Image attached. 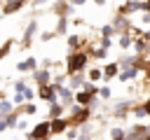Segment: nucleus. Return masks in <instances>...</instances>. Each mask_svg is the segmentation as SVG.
<instances>
[{
	"label": "nucleus",
	"mask_w": 150,
	"mask_h": 140,
	"mask_svg": "<svg viewBox=\"0 0 150 140\" xmlns=\"http://www.w3.org/2000/svg\"><path fill=\"white\" fill-rule=\"evenodd\" d=\"M84 65H87V54H84V51H75V54L68 56L66 72H68V75H77L80 70H84Z\"/></svg>",
	"instance_id": "f257e3e1"
},
{
	"label": "nucleus",
	"mask_w": 150,
	"mask_h": 140,
	"mask_svg": "<svg viewBox=\"0 0 150 140\" xmlns=\"http://www.w3.org/2000/svg\"><path fill=\"white\" fill-rule=\"evenodd\" d=\"M138 9H141V12H148V2H145V0H143V2H141V0H127L124 5H120V14H122V16H127V14H131V12H138Z\"/></svg>",
	"instance_id": "f03ea898"
},
{
	"label": "nucleus",
	"mask_w": 150,
	"mask_h": 140,
	"mask_svg": "<svg viewBox=\"0 0 150 140\" xmlns=\"http://www.w3.org/2000/svg\"><path fill=\"white\" fill-rule=\"evenodd\" d=\"M49 133H52V121H40V124L33 128L30 138H33V140H47Z\"/></svg>",
	"instance_id": "7ed1b4c3"
},
{
	"label": "nucleus",
	"mask_w": 150,
	"mask_h": 140,
	"mask_svg": "<svg viewBox=\"0 0 150 140\" xmlns=\"http://www.w3.org/2000/svg\"><path fill=\"white\" fill-rule=\"evenodd\" d=\"M40 98L54 105V100H56V89H54V86H42V89H40Z\"/></svg>",
	"instance_id": "20e7f679"
},
{
	"label": "nucleus",
	"mask_w": 150,
	"mask_h": 140,
	"mask_svg": "<svg viewBox=\"0 0 150 140\" xmlns=\"http://www.w3.org/2000/svg\"><path fill=\"white\" fill-rule=\"evenodd\" d=\"M75 100H77V105H84V107H87V105H91V103H94V96H91V93H87V91H80V93L75 96Z\"/></svg>",
	"instance_id": "39448f33"
},
{
	"label": "nucleus",
	"mask_w": 150,
	"mask_h": 140,
	"mask_svg": "<svg viewBox=\"0 0 150 140\" xmlns=\"http://www.w3.org/2000/svg\"><path fill=\"white\" fill-rule=\"evenodd\" d=\"M84 119H89V110H87V107H84V110H77V107H75V110H73V124H82Z\"/></svg>",
	"instance_id": "423d86ee"
},
{
	"label": "nucleus",
	"mask_w": 150,
	"mask_h": 140,
	"mask_svg": "<svg viewBox=\"0 0 150 140\" xmlns=\"http://www.w3.org/2000/svg\"><path fill=\"white\" fill-rule=\"evenodd\" d=\"M66 126H68L66 119H52V133H61L66 131Z\"/></svg>",
	"instance_id": "0eeeda50"
},
{
	"label": "nucleus",
	"mask_w": 150,
	"mask_h": 140,
	"mask_svg": "<svg viewBox=\"0 0 150 140\" xmlns=\"http://www.w3.org/2000/svg\"><path fill=\"white\" fill-rule=\"evenodd\" d=\"M35 79H38V84L47 86V84H49V72H47V70H35Z\"/></svg>",
	"instance_id": "6e6552de"
},
{
	"label": "nucleus",
	"mask_w": 150,
	"mask_h": 140,
	"mask_svg": "<svg viewBox=\"0 0 150 140\" xmlns=\"http://www.w3.org/2000/svg\"><path fill=\"white\" fill-rule=\"evenodd\" d=\"M136 75H138V68H129V70L120 72V82H127V79H131V77H136Z\"/></svg>",
	"instance_id": "1a4fd4ad"
},
{
	"label": "nucleus",
	"mask_w": 150,
	"mask_h": 140,
	"mask_svg": "<svg viewBox=\"0 0 150 140\" xmlns=\"http://www.w3.org/2000/svg\"><path fill=\"white\" fill-rule=\"evenodd\" d=\"M127 26H129V21H127V16H122V14H120V16L115 19V23H112L115 30H122V28H127Z\"/></svg>",
	"instance_id": "9d476101"
},
{
	"label": "nucleus",
	"mask_w": 150,
	"mask_h": 140,
	"mask_svg": "<svg viewBox=\"0 0 150 140\" xmlns=\"http://www.w3.org/2000/svg\"><path fill=\"white\" fill-rule=\"evenodd\" d=\"M134 49H136L138 54H143V51H148V42L143 40V35H141V37H138V40L134 42Z\"/></svg>",
	"instance_id": "9b49d317"
},
{
	"label": "nucleus",
	"mask_w": 150,
	"mask_h": 140,
	"mask_svg": "<svg viewBox=\"0 0 150 140\" xmlns=\"http://www.w3.org/2000/svg\"><path fill=\"white\" fill-rule=\"evenodd\" d=\"M35 65H38V61L35 58H28V61L19 63V70H35Z\"/></svg>",
	"instance_id": "f8f14e48"
},
{
	"label": "nucleus",
	"mask_w": 150,
	"mask_h": 140,
	"mask_svg": "<svg viewBox=\"0 0 150 140\" xmlns=\"http://www.w3.org/2000/svg\"><path fill=\"white\" fill-rule=\"evenodd\" d=\"M117 68H120L117 63H108V65L103 68V75H105V77H112V75H117Z\"/></svg>",
	"instance_id": "ddd939ff"
},
{
	"label": "nucleus",
	"mask_w": 150,
	"mask_h": 140,
	"mask_svg": "<svg viewBox=\"0 0 150 140\" xmlns=\"http://www.w3.org/2000/svg\"><path fill=\"white\" fill-rule=\"evenodd\" d=\"M120 47H122V49H129V47H131V37H129L127 33L120 35Z\"/></svg>",
	"instance_id": "4468645a"
},
{
	"label": "nucleus",
	"mask_w": 150,
	"mask_h": 140,
	"mask_svg": "<svg viewBox=\"0 0 150 140\" xmlns=\"http://www.w3.org/2000/svg\"><path fill=\"white\" fill-rule=\"evenodd\" d=\"M68 47H70V49H77V47H80V37H77V35H70V37H68Z\"/></svg>",
	"instance_id": "2eb2a0df"
},
{
	"label": "nucleus",
	"mask_w": 150,
	"mask_h": 140,
	"mask_svg": "<svg viewBox=\"0 0 150 140\" xmlns=\"http://www.w3.org/2000/svg\"><path fill=\"white\" fill-rule=\"evenodd\" d=\"M101 75H103V72H101L98 68H94V70H89V79H91V82H96V79H101Z\"/></svg>",
	"instance_id": "dca6fc26"
},
{
	"label": "nucleus",
	"mask_w": 150,
	"mask_h": 140,
	"mask_svg": "<svg viewBox=\"0 0 150 140\" xmlns=\"http://www.w3.org/2000/svg\"><path fill=\"white\" fill-rule=\"evenodd\" d=\"M49 114H52V119H59V117H61V105H52Z\"/></svg>",
	"instance_id": "f3484780"
},
{
	"label": "nucleus",
	"mask_w": 150,
	"mask_h": 140,
	"mask_svg": "<svg viewBox=\"0 0 150 140\" xmlns=\"http://www.w3.org/2000/svg\"><path fill=\"white\" fill-rule=\"evenodd\" d=\"M101 33H103V37H110V35L115 33V28H112V26H103V28H101Z\"/></svg>",
	"instance_id": "a211bd4d"
},
{
	"label": "nucleus",
	"mask_w": 150,
	"mask_h": 140,
	"mask_svg": "<svg viewBox=\"0 0 150 140\" xmlns=\"http://www.w3.org/2000/svg\"><path fill=\"white\" fill-rule=\"evenodd\" d=\"M80 84H82V77H80V75H75V77H73V82H70V86H73V89H77Z\"/></svg>",
	"instance_id": "6ab92c4d"
},
{
	"label": "nucleus",
	"mask_w": 150,
	"mask_h": 140,
	"mask_svg": "<svg viewBox=\"0 0 150 140\" xmlns=\"http://www.w3.org/2000/svg\"><path fill=\"white\" fill-rule=\"evenodd\" d=\"M84 91H87V93H91V96H94V93H96V86H94V84H91V82H87V84H84Z\"/></svg>",
	"instance_id": "aec40b11"
},
{
	"label": "nucleus",
	"mask_w": 150,
	"mask_h": 140,
	"mask_svg": "<svg viewBox=\"0 0 150 140\" xmlns=\"http://www.w3.org/2000/svg\"><path fill=\"white\" fill-rule=\"evenodd\" d=\"M127 110V103H120V105H115V114H122Z\"/></svg>",
	"instance_id": "412c9836"
},
{
	"label": "nucleus",
	"mask_w": 150,
	"mask_h": 140,
	"mask_svg": "<svg viewBox=\"0 0 150 140\" xmlns=\"http://www.w3.org/2000/svg\"><path fill=\"white\" fill-rule=\"evenodd\" d=\"M110 44H112V42H110V37H103V40H101V49H108Z\"/></svg>",
	"instance_id": "4be33fe9"
},
{
	"label": "nucleus",
	"mask_w": 150,
	"mask_h": 140,
	"mask_svg": "<svg viewBox=\"0 0 150 140\" xmlns=\"http://www.w3.org/2000/svg\"><path fill=\"white\" fill-rule=\"evenodd\" d=\"M9 110H12V105H9V103H5V100H2V103H0V112H9Z\"/></svg>",
	"instance_id": "5701e85b"
},
{
	"label": "nucleus",
	"mask_w": 150,
	"mask_h": 140,
	"mask_svg": "<svg viewBox=\"0 0 150 140\" xmlns=\"http://www.w3.org/2000/svg\"><path fill=\"white\" fill-rule=\"evenodd\" d=\"M63 30H66V19H61V21H59V28H56V33H63Z\"/></svg>",
	"instance_id": "b1692460"
},
{
	"label": "nucleus",
	"mask_w": 150,
	"mask_h": 140,
	"mask_svg": "<svg viewBox=\"0 0 150 140\" xmlns=\"http://www.w3.org/2000/svg\"><path fill=\"white\" fill-rule=\"evenodd\" d=\"M98 93H101V98H110V89H105V86H103Z\"/></svg>",
	"instance_id": "393cba45"
},
{
	"label": "nucleus",
	"mask_w": 150,
	"mask_h": 140,
	"mask_svg": "<svg viewBox=\"0 0 150 140\" xmlns=\"http://www.w3.org/2000/svg\"><path fill=\"white\" fill-rule=\"evenodd\" d=\"M9 47H12V42H7V44H5V47H2V49H0V58H2V56H5V54H7V51H9Z\"/></svg>",
	"instance_id": "a878e982"
},
{
	"label": "nucleus",
	"mask_w": 150,
	"mask_h": 140,
	"mask_svg": "<svg viewBox=\"0 0 150 140\" xmlns=\"http://www.w3.org/2000/svg\"><path fill=\"white\" fill-rule=\"evenodd\" d=\"M14 124H16V117H14V114H12V117H7V126H14Z\"/></svg>",
	"instance_id": "bb28decb"
},
{
	"label": "nucleus",
	"mask_w": 150,
	"mask_h": 140,
	"mask_svg": "<svg viewBox=\"0 0 150 140\" xmlns=\"http://www.w3.org/2000/svg\"><path fill=\"white\" fill-rule=\"evenodd\" d=\"M143 107H145V112L150 114V100H145V105H143Z\"/></svg>",
	"instance_id": "cd10ccee"
},
{
	"label": "nucleus",
	"mask_w": 150,
	"mask_h": 140,
	"mask_svg": "<svg viewBox=\"0 0 150 140\" xmlns=\"http://www.w3.org/2000/svg\"><path fill=\"white\" fill-rule=\"evenodd\" d=\"M77 140H91V138H89V135H84V133H82V135H80V138H77Z\"/></svg>",
	"instance_id": "c85d7f7f"
},
{
	"label": "nucleus",
	"mask_w": 150,
	"mask_h": 140,
	"mask_svg": "<svg viewBox=\"0 0 150 140\" xmlns=\"http://www.w3.org/2000/svg\"><path fill=\"white\" fill-rule=\"evenodd\" d=\"M2 128H7V121H0V131H2Z\"/></svg>",
	"instance_id": "c756f323"
},
{
	"label": "nucleus",
	"mask_w": 150,
	"mask_h": 140,
	"mask_svg": "<svg viewBox=\"0 0 150 140\" xmlns=\"http://www.w3.org/2000/svg\"><path fill=\"white\" fill-rule=\"evenodd\" d=\"M82 2H84V0H73V5H82Z\"/></svg>",
	"instance_id": "7c9ffc66"
},
{
	"label": "nucleus",
	"mask_w": 150,
	"mask_h": 140,
	"mask_svg": "<svg viewBox=\"0 0 150 140\" xmlns=\"http://www.w3.org/2000/svg\"><path fill=\"white\" fill-rule=\"evenodd\" d=\"M94 2H96V5H103V2H105V0H94Z\"/></svg>",
	"instance_id": "2f4dec72"
},
{
	"label": "nucleus",
	"mask_w": 150,
	"mask_h": 140,
	"mask_svg": "<svg viewBox=\"0 0 150 140\" xmlns=\"http://www.w3.org/2000/svg\"><path fill=\"white\" fill-rule=\"evenodd\" d=\"M145 2H148V12H150V0H145Z\"/></svg>",
	"instance_id": "473e14b6"
},
{
	"label": "nucleus",
	"mask_w": 150,
	"mask_h": 140,
	"mask_svg": "<svg viewBox=\"0 0 150 140\" xmlns=\"http://www.w3.org/2000/svg\"><path fill=\"white\" fill-rule=\"evenodd\" d=\"M143 140H150V135H148V138H143Z\"/></svg>",
	"instance_id": "72a5a7b5"
},
{
	"label": "nucleus",
	"mask_w": 150,
	"mask_h": 140,
	"mask_svg": "<svg viewBox=\"0 0 150 140\" xmlns=\"http://www.w3.org/2000/svg\"><path fill=\"white\" fill-rule=\"evenodd\" d=\"M148 63H150V61H148ZM148 70H150V65H148Z\"/></svg>",
	"instance_id": "f704fd0d"
},
{
	"label": "nucleus",
	"mask_w": 150,
	"mask_h": 140,
	"mask_svg": "<svg viewBox=\"0 0 150 140\" xmlns=\"http://www.w3.org/2000/svg\"><path fill=\"white\" fill-rule=\"evenodd\" d=\"M30 140H33V138H30Z\"/></svg>",
	"instance_id": "c9c22d12"
}]
</instances>
